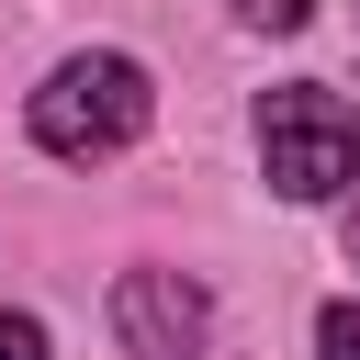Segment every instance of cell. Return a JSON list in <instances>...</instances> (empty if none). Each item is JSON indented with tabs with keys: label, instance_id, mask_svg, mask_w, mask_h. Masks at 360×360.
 Here are the masks:
<instances>
[{
	"label": "cell",
	"instance_id": "cell-1",
	"mask_svg": "<svg viewBox=\"0 0 360 360\" xmlns=\"http://www.w3.org/2000/svg\"><path fill=\"white\" fill-rule=\"evenodd\" d=\"M146 112H158V90H146V68H135V56H112V45H90V56L45 68V90L22 101L34 146H45V158H68V169L124 158V146L146 135Z\"/></svg>",
	"mask_w": 360,
	"mask_h": 360
},
{
	"label": "cell",
	"instance_id": "cell-2",
	"mask_svg": "<svg viewBox=\"0 0 360 360\" xmlns=\"http://www.w3.org/2000/svg\"><path fill=\"white\" fill-rule=\"evenodd\" d=\"M259 169H270L281 202H338L360 180V112L338 90H315V79L259 90Z\"/></svg>",
	"mask_w": 360,
	"mask_h": 360
},
{
	"label": "cell",
	"instance_id": "cell-3",
	"mask_svg": "<svg viewBox=\"0 0 360 360\" xmlns=\"http://www.w3.org/2000/svg\"><path fill=\"white\" fill-rule=\"evenodd\" d=\"M112 338H124L135 360H202L214 292H202L191 270H124V281H112Z\"/></svg>",
	"mask_w": 360,
	"mask_h": 360
},
{
	"label": "cell",
	"instance_id": "cell-4",
	"mask_svg": "<svg viewBox=\"0 0 360 360\" xmlns=\"http://www.w3.org/2000/svg\"><path fill=\"white\" fill-rule=\"evenodd\" d=\"M315 360H360V304H326L315 315Z\"/></svg>",
	"mask_w": 360,
	"mask_h": 360
},
{
	"label": "cell",
	"instance_id": "cell-5",
	"mask_svg": "<svg viewBox=\"0 0 360 360\" xmlns=\"http://www.w3.org/2000/svg\"><path fill=\"white\" fill-rule=\"evenodd\" d=\"M0 360H45V326H34V315H11V304H0Z\"/></svg>",
	"mask_w": 360,
	"mask_h": 360
},
{
	"label": "cell",
	"instance_id": "cell-6",
	"mask_svg": "<svg viewBox=\"0 0 360 360\" xmlns=\"http://www.w3.org/2000/svg\"><path fill=\"white\" fill-rule=\"evenodd\" d=\"M248 22L259 34H304V0H248Z\"/></svg>",
	"mask_w": 360,
	"mask_h": 360
},
{
	"label": "cell",
	"instance_id": "cell-7",
	"mask_svg": "<svg viewBox=\"0 0 360 360\" xmlns=\"http://www.w3.org/2000/svg\"><path fill=\"white\" fill-rule=\"evenodd\" d=\"M349 270H360V214H349Z\"/></svg>",
	"mask_w": 360,
	"mask_h": 360
}]
</instances>
